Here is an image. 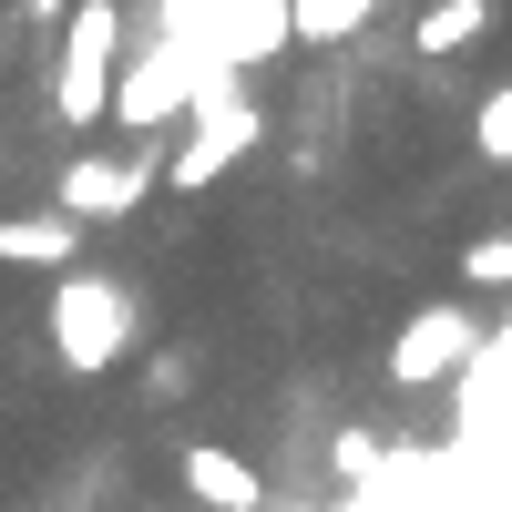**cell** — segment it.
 I'll list each match as a JSON object with an SVG mask.
<instances>
[{
	"label": "cell",
	"instance_id": "obj_1",
	"mask_svg": "<svg viewBox=\"0 0 512 512\" xmlns=\"http://www.w3.org/2000/svg\"><path fill=\"white\" fill-rule=\"evenodd\" d=\"M41 328H52V359L72 379H113L134 359V338H144V297L123 277L72 267V277H52V297H41Z\"/></svg>",
	"mask_w": 512,
	"mask_h": 512
},
{
	"label": "cell",
	"instance_id": "obj_2",
	"mask_svg": "<svg viewBox=\"0 0 512 512\" xmlns=\"http://www.w3.org/2000/svg\"><path fill=\"white\" fill-rule=\"evenodd\" d=\"M256 144H267V113H256V93H246L236 72H205L195 103H185V144L164 154V185H175V195H205L216 175H236Z\"/></svg>",
	"mask_w": 512,
	"mask_h": 512
},
{
	"label": "cell",
	"instance_id": "obj_3",
	"mask_svg": "<svg viewBox=\"0 0 512 512\" xmlns=\"http://www.w3.org/2000/svg\"><path fill=\"white\" fill-rule=\"evenodd\" d=\"M123 0H72L62 11V62H52V113L62 134H93L103 103H113V72H123Z\"/></svg>",
	"mask_w": 512,
	"mask_h": 512
},
{
	"label": "cell",
	"instance_id": "obj_4",
	"mask_svg": "<svg viewBox=\"0 0 512 512\" xmlns=\"http://www.w3.org/2000/svg\"><path fill=\"white\" fill-rule=\"evenodd\" d=\"M482 338H492V318L472 297H420L390 328V390H451V379L482 359Z\"/></svg>",
	"mask_w": 512,
	"mask_h": 512
},
{
	"label": "cell",
	"instance_id": "obj_5",
	"mask_svg": "<svg viewBox=\"0 0 512 512\" xmlns=\"http://www.w3.org/2000/svg\"><path fill=\"white\" fill-rule=\"evenodd\" d=\"M195 82H205V62H195V41H175V31H154L134 62L113 72V103H103V123H123L134 144H154L164 123H185V103H195Z\"/></svg>",
	"mask_w": 512,
	"mask_h": 512
},
{
	"label": "cell",
	"instance_id": "obj_6",
	"mask_svg": "<svg viewBox=\"0 0 512 512\" xmlns=\"http://www.w3.org/2000/svg\"><path fill=\"white\" fill-rule=\"evenodd\" d=\"M154 185H164V154H154V144H123V154H72V164H62V195H52V216H72L82 236H93V226H123Z\"/></svg>",
	"mask_w": 512,
	"mask_h": 512
},
{
	"label": "cell",
	"instance_id": "obj_7",
	"mask_svg": "<svg viewBox=\"0 0 512 512\" xmlns=\"http://www.w3.org/2000/svg\"><path fill=\"white\" fill-rule=\"evenodd\" d=\"M205 11V72H256L287 52V0H195Z\"/></svg>",
	"mask_w": 512,
	"mask_h": 512
},
{
	"label": "cell",
	"instance_id": "obj_8",
	"mask_svg": "<svg viewBox=\"0 0 512 512\" xmlns=\"http://www.w3.org/2000/svg\"><path fill=\"white\" fill-rule=\"evenodd\" d=\"M175 482H185V502H205V512H267V472H256L246 451H226V441H185Z\"/></svg>",
	"mask_w": 512,
	"mask_h": 512
},
{
	"label": "cell",
	"instance_id": "obj_9",
	"mask_svg": "<svg viewBox=\"0 0 512 512\" xmlns=\"http://www.w3.org/2000/svg\"><path fill=\"white\" fill-rule=\"evenodd\" d=\"M0 267H41V277H72L82 267V226L31 205V216H0Z\"/></svg>",
	"mask_w": 512,
	"mask_h": 512
},
{
	"label": "cell",
	"instance_id": "obj_10",
	"mask_svg": "<svg viewBox=\"0 0 512 512\" xmlns=\"http://www.w3.org/2000/svg\"><path fill=\"white\" fill-rule=\"evenodd\" d=\"M482 31H492V0H431V11L410 21V52L420 62H451V52H472Z\"/></svg>",
	"mask_w": 512,
	"mask_h": 512
},
{
	"label": "cell",
	"instance_id": "obj_11",
	"mask_svg": "<svg viewBox=\"0 0 512 512\" xmlns=\"http://www.w3.org/2000/svg\"><path fill=\"white\" fill-rule=\"evenodd\" d=\"M379 21V0H287V31L308 41V52H338V41H359Z\"/></svg>",
	"mask_w": 512,
	"mask_h": 512
},
{
	"label": "cell",
	"instance_id": "obj_12",
	"mask_svg": "<svg viewBox=\"0 0 512 512\" xmlns=\"http://www.w3.org/2000/svg\"><path fill=\"white\" fill-rule=\"evenodd\" d=\"M472 164L512 175V82H492V93L472 103Z\"/></svg>",
	"mask_w": 512,
	"mask_h": 512
},
{
	"label": "cell",
	"instance_id": "obj_13",
	"mask_svg": "<svg viewBox=\"0 0 512 512\" xmlns=\"http://www.w3.org/2000/svg\"><path fill=\"white\" fill-rule=\"evenodd\" d=\"M461 287H472V297H512V226L461 246Z\"/></svg>",
	"mask_w": 512,
	"mask_h": 512
},
{
	"label": "cell",
	"instance_id": "obj_14",
	"mask_svg": "<svg viewBox=\"0 0 512 512\" xmlns=\"http://www.w3.org/2000/svg\"><path fill=\"white\" fill-rule=\"evenodd\" d=\"M338 472H349V482H379V441H369V431H338Z\"/></svg>",
	"mask_w": 512,
	"mask_h": 512
}]
</instances>
